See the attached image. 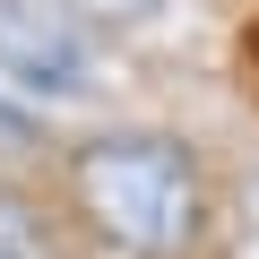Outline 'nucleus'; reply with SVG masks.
Returning a JSON list of instances; mask_svg holds the SVG:
<instances>
[{"label": "nucleus", "mask_w": 259, "mask_h": 259, "mask_svg": "<svg viewBox=\"0 0 259 259\" xmlns=\"http://www.w3.org/2000/svg\"><path fill=\"white\" fill-rule=\"evenodd\" d=\"M69 190L87 225L130 259H182L199 242V164L173 139H139V130L87 139L69 156Z\"/></svg>", "instance_id": "nucleus-1"}, {"label": "nucleus", "mask_w": 259, "mask_h": 259, "mask_svg": "<svg viewBox=\"0 0 259 259\" xmlns=\"http://www.w3.org/2000/svg\"><path fill=\"white\" fill-rule=\"evenodd\" d=\"M0 61H9L26 87H78L87 78V61H78V44L69 35H52L44 18H26V9H0Z\"/></svg>", "instance_id": "nucleus-2"}, {"label": "nucleus", "mask_w": 259, "mask_h": 259, "mask_svg": "<svg viewBox=\"0 0 259 259\" xmlns=\"http://www.w3.org/2000/svg\"><path fill=\"white\" fill-rule=\"evenodd\" d=\"M26 250H35V216L0 190V259H26Z\"/></svg>", "instance_id": "nucleus-3"}, {"label": "nucleus", "mask_w": 259, "mask_h": 259, "mask_svg": "<svg viewBox=\"0 0 259 259\" xmlns=\"http://www.w3.org/2000/svg\"><path fill=\"white\" fill-rule=\"evenodd\" d=\"M44 130H35V112H18L9 95H0V156H18V147H35Z\"/></svg>", "instance_id": "nucleus-4"}, {"label": "nucleus", "mask_w": 259, "mask_h": 259, "mask_svg": "<svg viewBox=\"0 0 259 259\" xmlns=\"http://www.w3.org/2000/svg\"><path fill=\"white\" fill-rule=\"evenodd\" d=\"M78 18H139V9H156V0H69Z\"/></svg>", "instance_id": "nucleus-5"}]
</instances>
